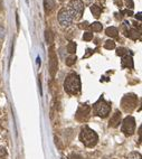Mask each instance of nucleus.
Returning a JSON list of instances; mask_svg holds the SVG:
<instances>
[{"label":"nucleus","instance_id":"nucleus-10","mask_svg":"<svg viewBox=\"0 0 142 159\" xmlns=\"http://www.w3.org/2000/svg\"><path fill=\"white\" fill-rule=\"evenodd\" d=\"M121 112L120 111H115L113 113V115L111 117V119H110V123L108 125L110 127H112V128H116L118 125H120V122H121Z\"/></svg>","mask_w":142,"mask_h":159},{"label":"nucleus","instance_id":"nucleus-6","mask_svg":"<svg viewBox=\"0 0 142 159\" xmlns=\"http://www.w3.org/2000/svg\"><path fill=\"white\" fill-rule=\"evenodd\" d=\"M121 130L125 136H132L134 133V130H136V119L131 115H128L122 122Z\"/></svg>","mask_w":142,"mask_h":159},{"label":"nucleus","instance_id":"nucleus-8","mask_svg":"<svg viewBox=\"0 0 142 159\" xmlns=\"http://www.w3.org/2000/svg\"><path fill=\"white\" fill-rule=\"evenodd\" d=\"M49 63H51V75L54 77L57 71V55L53 46L49 49Z\"/></svg>","mask_w":142,"mask_h":159},{"label":"nucleus","instance_id":"nucleus-2","mask_svg":"<svg viewBox=\"0 0 142 159\" xmlns=\"http://www.w3.org/2000/svg\"><path fill=\"white\" fill-rule=\"evenodd\" d=\"M80 140L86 147H94L98 141V136L94 130H92L90 127H83L80 133Z\"/></svg>","mask_w":142,"mask_h":159},{"label":"nucleus","instance_id":"nucleus-30","mask_svg":"<svg viewBox=\"0 0 142 159\" xmlns=\"http://www.w3.org/2000/svg\"><path fill=\"white\" fill-rule=\"evenodd\" d=\"M61 1H63V0H61Z\"/></svg>","mask_w":142,"mask_h":159},{"label":"nucleus","instance_id":"nucleus-16","mask_svg":"<svg viewBox=\"0 0 142 159\" xmlns=\"http://www.w3.org/2000/svg\"><path fill=\"white\" fill-rule=\"evenodd\" d=\"M67 52L71 53V54H74L75 52H76V44H75L74 42H69V43H68Z\"/></svg>","mask_w":142,"mask_h":159},{"label":"nucleus","instance_id":"nucleus-17","mask_svg":"<svg viewBox=\"0 0 142 159\" xmlns=\"http://www.w3.org/2000/svg\"><path fill=\"white\" fill-rule=\"evenodd\" d=\"M92 29H93V32H96V33H98V32H101L102 30V24L98 23V21H96V23H93L91 25Z\"/></svg>","mask_w":142,"mask_h":159},{"label":"nucleus","instance_id":"nucleus-23","mask_svg":"<svg viewBox=\"0 0 142 159\" xmlns=\"http://www.w3.org/2000/svg\"><path fill=\"white\" fill-rule=\"evenodd\" d=\"M128 159H141V155L139 153H131Z\"/></svg>","mask_w":142,"mask_h":159},{"label":"nucleus","instance_id":"nucleus-12","mask_svg":"<svg viewBox=\"0 0 142 159\" xmlns=\"http://www.w3.org/2000/svg\"><path fill=\"white\" fill-rule=\"evenodd\" d=\"M125 35H126L129 38H131V39H136V38L139 37L140 33L138 32V29L131 28V29H129V30H126V34Z\"/></svg>","mask_w":142,"mask_h":159},{"label":"nucleus","instance_id":"nucleus-15","mask_svg":"<svg viewBox=\"0 0 142 159\" xmlns=\"http://www.w3.org/2000/svg\"><path fill=\"white\" fill-rule=\"evenodd\" d=\"M44 5H45V9L47 11L51 10L54 6H55V0H44Z\"/></svg>","mask_w":142,"mask_h":159},{"label":"nucleus","instance_id":"nucleus-29","mask_svg":"<svg viewBox=\"0 0 142 159\" xmlns=\"http://www.w3.org/2000/svg\"><path fill=\"white\" fill-rule=\"evenodd\" d=\"M100 2H105V0H98Z\"/></svg>","mask_w":142,"mask_h":159},{"label":"nucleus","instance_id":"nucleus-24","mask_svg":"<svg viewBox=\"0 0 142 159\" xmlns=\"http://www.w3.org/2000/svg\"><path fill=\"white\" fill-rule=\"evenodd\" d=\"M69 159H83V158L81 157L80 155H76V153H73V155H71V157H69Z\"/></svg>","mask_w":142,"mask_h":159},{"label":"nucleus","instance_id":"nucleus-13","mask_svg":"<svg viewBox=\"0 0 142 159\" xmlns=\"http://www.w3.org/2000/svg\"><path fill=\"white\" fill-rule=\"evenodd\" d=\"M91 11L93 14V16L95 18H98L100 17V15H101V11H102V9H101V7L97 6V5H92L91 6Z\"/></svg>","mask_w":142,"mask_h":159},{"label":"nucleus","instance_id":"nucleus-11","mask_svg":"<svg viewBox=\"0 0 142 159\" xmlns=\"http://www.w3.org/2000/svg\"><path fill=\"white\" fill-rule=\"evenodd\" d=\"M121 66L123 68L125 67H130L133 68V59H132V56L131 55H124L122 56V59H121Z\"/></svg>","mask_w":142,"mask_h":159},{"label":"nucleus","instance_id":"nucleus-1","mask_svg":"<svg viewBox=\"0 0 142 159\" xmlns=\"http://www.w3.org/2000/svg\"><path fill=\"white\" fill-rule=\"evenodd\" d=\"M81 79L77 74L71 73L64 81V90L71 95H76L81 92Z\"/></svg>","mask_w":142,"mask_h":159},{"label":"nucleus","instance_id":"nucleus-27","mask_svg":"<svg viewBox=\"0 0 142 159\" xmlns=\"http://www.w3.org/2000/svg\"><path fill=\"white\" fill-rule=\"evenodd\" d=\"M86 51H87V52H86V54L84 55V57H85V58H86V57H88L92 54V53H93V51H92V49H90V48H87Z\"/></svg>","mask_w":142,"mask_h":159},{"label":"nucleus","instance_id":"nucleus-9","mask_svg":"<svg viewBox=\"0 0 142 159\" xmlns=\"http://www.w3.org/2000/svg\"><path fill=\"white\" fill-rule=\"evenodd\" d=\"M90 111H91V108L88 105H81L78 110H77V113H76V119L83 120L88 115Z\"/></svg>","mask_w":142,"mask_h":159},{"label":"nucleus","instance_id":"nucleus-22","mask_svg":"<svg viewBox=\"0 0 142 159\" xmlns=\"http://www.w3.org/2000/svg\"><path fill=\"white\" fill-rule=\"evenodd\" d=\"M75 62H76V57L75 56H71L68 57V58H66V65H68V66L74 65Z\"/></svg>","mask_w":142,"mask_h":159},{"label":"nucleus","instance_id":"nucleus-14","mask_svg":"<svg viewBox=\"0 0 142 159\" xmlns=\"http://www.w3.org/2000/svg\"><path fill=\"white\" fill-rule=\"evenodd\" d=\"M105 33H106V35L110 36V37H116L118 34H119V30H118L116 27H108V28H106Z\"/></svg>","mask_w":142,"mask_h":159},{"label":"nucleus","instance_id":"nucleus-20","mask_svg":"<svg viewBox=\"0 0 142 159\" xmlns=\"http://www.w3.org/2000/svg\"><path fill=\"white\" fill-rule=\"evenodd\" d=\"M126 54H128V49H125L123 47H119L116 49V55H119V56H124Z\"/></svg>","mask_w":142,"mask_h":159},{"label":"nucleus","instance_id":"nucleus-25","mask_svg":"<svg viewBox=\"0 0 142 159\" xmlns=\"http://www.w3.org/2000/svg\"><path fill=\"white\" fill-rule=\"evenodd\" d=\"M88 26H90V25H88V23H87V21H85V23H82L80 25V28H87V27H88Z\"/></svg>","mask_w":142,"mask_h":159},{"label":"nucleus","instance_id":"nucleus-4","mask_svg":"<svg viewBox=\"0 0 142 159\" xmlns=\"http://www.w3.org/2000/svg\"><path fill=\"white\" fill-rule=\"evenodd\" d=\"M93 109H94L95 115L100 117V118H106L110 113V111H111V104L106 102L103 97H100L98 101L94 103Z\"/></svg>","mask_w":142,"mask_h":159},{"label":"nucleus","instance_id":"nucleus-5","mask_svg":"<svg viewBox=\"0 0 142 159\" xmlns=\"http://www.w3.org/2000/svg\"><path fill=\"white\" fill-rule=\"evenodd\" d=\"M136 104H138V97L134 94H126V95H124L123 99H122V102H121L122 109L124 110L125 112H131L136 107Z\"/></svg>","mask_w":142,"mask_h":159},{"label":"nucleus","instance_id":"nucleus-28","mask_svg":"<svg viewBox=\"0 0 142 159\" xmlns=\"http://www.w3.org/2000/svg\"><path fill=\"white\" fill-rule=\"evenodd\" d=\"M136 19H139V20H141V12H139V14H136Z\"/></svg>","mask_w":142,"mask_h":159},{"label":"nucleus","instance_id":"nucleus-26","mask_svg":"<svg viewBox=\"0 0 142 159\" xmlns=\"http://www.w3.org/2000/svg\"><path fill=\"white\" fill-rule=\"evenodd\" d=\"M126 5H128V8L130 7V9L133 8V1L132 0H126Z\"/></svg>","mask_w":142,"mask_h":159},{"label":"nucleus","instance_id":"nucleus-18","mask_svg":"<svg viewBox=\"0 0 142 159\" xmlns=\"http://www.w3.org/2000/svg\"><path fill=\"white\" fill-rule=\"evenodd\" d=\"M46 40H47V43H49V44H53V42H54L53 33H51L49 29L46 30Z\"/></svg>","mask_w":142,"mask_h":159},{"label":"nucleus","instance_id":"nucleus-21","mask_svg":"<svg viewBox=\"0 0 142 159\" xmlns=\"http://www.w3.org/2000/svg\"><path fill=\"white\" fill-rule=\"evenodd\" d=\"M83 39L85 42H90V40L93 39V33H90V32H86L83 35Z\"/></svg>","mask_w":142,"mask_h":159},{"label":"nucleus","instance_id":"nucleus-19","mask_svg":"<svg viewBox=\"0 0 142 159\" xmlns=\"http://www.w3.org/2000/svg\"><path fill=\"white\" fill-rule=\"evenodd\" d=\"M114 47H115V43L113 40H106L104 43V48H106V49H113Z\"/></svg>","mask_w":142,"mask_h":159},{"label":"nucleus","instance_id":"nucleus-3","mask_svg":"<svg viewBox=\"0 0 142 159\" xmlns=\"http://www.w3.org/2000/svg\"><path fill=\"white\" fill-rule=\"evenodd\" d=\"M68 11L71 14V16L73 18V20H80L83 12H84V4L82 0H71L69 1V7H68Z\"/></svg>","mask_w":142,"mask_h":159},{"label":"nucleus","instance_id":"nucleus-7","mask_svg":"<svg viewBox=\"0 0 142 159\" xmlns=\"http://www.w3.org/2000/svg\"><path fill=\"white\" fill-rule=\"evenodd\" d=\"M58 21L61 24V26L63 27H68L72 21H73V18L71 16V14L68 11V9L66 8H63L58 12Z\"/></svg>","mask_w":142,"mask_h":159}]
</instances>
